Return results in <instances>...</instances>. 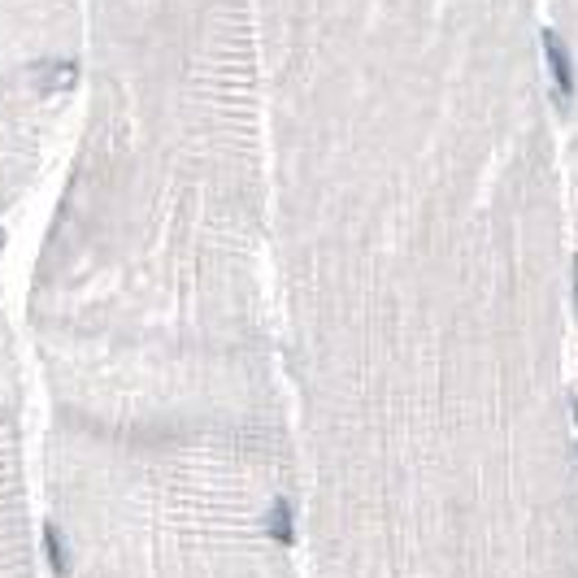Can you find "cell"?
Returning a JSON list of instances; mask_svg holds the SVG:
<instances>
[{"instance_id": "obj_1", "label": "cell", "mask_w": 578, "mask_h": 578, "mask_svg": "<svg viewBox=\"0 0 578 578\" xmlns=\"http://www.w3.org/2000/svg\"><path fill=\"white\" fill-rule=\"evenodd\" d=\"M544 57H548V66H552V79H557V92H561V100H570L578 79H574L570 53H565V44H561L552 31H544Z\"/></svg>"}, {"instance_id": "obj_2", "label": "cell", "mask_w": 578, "mask_h": 578, "mask_svg": "<svg viewBox=\"0 0 578 578\" xmlns=\"http://www.w3.org/2000/svg\"><path fill=\"white\" fill-rule=\"evenodd\" d=\"M270 531H274V539H292V518H287V505H274V513H270Z\"/></svg>"}, {"instance_id": "obj_3", "label": "cell", "mask_w": 578, "mask_h": 578, "mask_svg": "<svg viewBox=\"0 0 578 578\" xmlns=\"http://www.w3.org/2000/svg\"><path fill=\"white\" fill-rule=\"evenodd\" d=\"M574 300H578V266H574Z\"/></svg>"}]
</instances>
